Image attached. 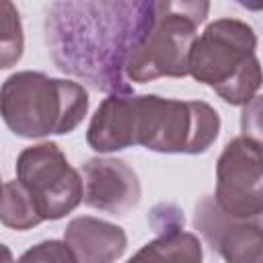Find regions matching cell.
Here are the masks:
<instances>
[{"label": "cell", "instance_id": "5", "mask_svg": "<svg viewBox=\"0 0 263 263\" xmlns=\"http://www.w3.org/2000/svg\"><path fill=\"white\" fill-rule=\"evenodd\" d=\"M136 146L162 154H201L220 134L218 111L203 101L136 95Z\"/></svg>", "mask_w": 263, "mask_h": 263}, {"label": "cell", "instance_id": "16", "mask_svg": "<svg viewBox=\"0 0 263 263\" xmlns=\"http://www.w3.org/2000/svg\"><path fill=\"white\" fill-rule=\"evenodd\" d=\"M150 222L158 234L183 230V212H179L175 205H156L152 210Z\"/></svg>", "mask_w": 263, "mask_h": 263}, {"label": "cell", "instance_id": "8", "mask_svg": "<svg viewBox=\"0 0 263 263\" xmlns=\"http://www.w3.org/2000/svg\"><path fill=\"white\" fill-rule=\"evenodd\" d=\"M195 228L224 263H261V220L232 218L216 205L214 197H203L195 205Z\"/></svg>", "mask_w": 263, "mask_h": 263}, {"label": "cell", "instance_id": "14", "mask_svg": "<svg viewBox=\"0 0 263 263\" xmlns=\"http://www.w3.org/2000/svg\"><path fill=\"white\" fill-rule=\"evenodd\" d=\"M25 49L21 14L8 0H0V70L12 68Z\"/></svg>", "mask_w": 263, "mask_h": 263}, {"label": "cell", "instance_id": "12", "mask_svg": "<svg viewBox=\"0 0 263 263\" xmlns=\"http://www.w3.org/2000/svg\"><path fill=\"white\" fill-rule=\"evenodd\" d=\"M201 242L195 234L173 230L144 245L127 263H201Z\"/></svg>", "mask_w": 263, "mask_h": 263}, {"label": "cell", "instance_id": "4", "mask_svg": "<svg viewBox=\"0 0 263 263\" xmlns=\"http://www.w3.org/2000/svg\"><path fill=\"white\" fill-rule=\"evenodd\" d=\"M208 12L205 0H154L152 21L125 62V78L144 84L187 76L189 53Z\"/></svg>", "mask_w": 263, "mask_h": 263}, {"label": "cell", "instance_id": "2", "mask_svg": "<svg viewBox=\"0 0 263 263\" xmlns=\"http://www.w3.org/2000/svg\"><path fill=\"white\" fill-rule=\"evenodd\" d=\"M86 111L88 92L72 80L25 70L10 74L0 86V117L21 138L70 134Z\"/></svg>", "mask_w": 263, "mask_h": 263}, {"label": "cell", "instance_id": "11", "mask_svg": "<svg viewBox=\"0 0 263 263\" xmlns=\"http://www.w3.org/2000/svg\"><path fill=\"white\" fill-rule=\"evenodd\" d=\"M64 242L78 263H115L127 247L125 230L107 220L78 216L68 222Z\"/></svg>", "mask_w": 263, "mask_h": 263}, {"label": "cell", "instance_id": "10", "mask_svg": "<svg viewBox=\"0 0 263 263\" xmlns=\"http://www.w3.org/2000/svg\"><path fill=\"white\" fill-rule=\"evenodd\" d=\"M136 95H109L90 119L86 142L95 152H117L136 146Z\"/></svg>", "mask_w": 263, "mask_h": 263}, {"label": "cell", "instance_id": "3", "mask_svg": "<svg viewBox=\"0 0 263 263\" xmlns=\"http://www.w3.org/2000/svg\"><path fill=\"white\" fill-rule=\"evenodd\" d=\"M257 35L238 18L210 23L193 41L189 74L212 86L230 105H249L261 88V64L255 55Z\"/></svg>", "mask_w": 263, "mask_h": 263}, {"label": "cell", "instance_id": "9", "mask_svg": "<svg viewBox=\"0 0 263 263\" xmlns=\"http://www.w3.org/2000/svg\"><path fill=\"white\" fill-rule=\"evenodd\" d=\"M82 201L88 208L123 216L142 199L136 171L121 158H90L82 164Z\"/></svg>", "mask_w": 263, "mask_h": 263}, {"label": "cell", "instance_id": "1", "mask_svg": "<svg viewBox=\"0 0 263 263\" xmlns=\"http://www.w3.org/2000/svg\"><path fill=\"white\" fill-rule=\"evenodd\" d=\"M154 0H60L45 10L53 64L107 95H132L125 62L146 33Z\"/></svg>", "mask_w": 263, "mask_h": 263}, {"label": "cell", "instance_id": "18", "mask_svg": "<svg viewBox=\"0 0 263 263\" xmlns=\"http://www.w3.org/2000/svg\"><path fill=\"white\" fill-rule=\"evenodd\" d=\"M0 181H2V179H0ZM0 191H2V183H0Z\"/></svg>", "mask_w": 263, "mask_h": 263}, {"label": "cell", "instance_id": "15", "mask_svg": "<svg viewBox=\"0 0 263 263\" xmlns=\"http://www.w3.org/2000/svg\"><path fill=\"white\" fill-rule=\"evenodd\" d=\"M16 263H78L62 240H43L25 251Z\"/></svg>", "mask_w": 263, "mask_h": 263}, {"label": "cell", "instance_id": "17", "mask_svg": "<svg viewBox=\"0 0 263 263\" xmlns=\"http://www.w3.org/2000/svg\"><path fill=\"white\" fill-rule=\"evenodd\" d=\"M0 263H14L10 249L6 245H2V242H0Z\"/></svg>", "mask_w": 263, "mask_h": 263}, {"label": "cell", "instance_id": "13", "mask_svg": "<svg viewBox=\"0 0 263 263\" xmlns=\"http://www.w3.org/2000/svg\"><path fill=\"white\" fill-rule=\"evenodd\" d=\"M0 222L12 230H29L43 222L33 195L18 181H8L6 185H2Z\"/></svg>", "mask_w": 263, "mask_h": 263}, {"label": "cell", "instance_id": "6", "mask_svg": "<svg viewBox=\"0 0 263 263\" xmlns=\"http://www.w3.org/2000/svg\"><path fill=\"white\" fill-rule=\"evenodd\" d=\"M16 181L33 195L41 220H60L82 201V179L53 142L25 148L16 158Z\"/></svg>", "mask_w": 263, "mask_h": 263}, {"label": "cell", "instance_id": "7", "mask_svg": "<svg viewBox=\"0 0 263 263\" xmlns=\"http://www.w3.org/2000/svg\"><path fill=\"white\" fill-rule=\"evenodd\" d=\"M261 140L251 136L232 138L216 162V205L238 220H261Z\"/></svg>", "mask_w": 263, "mask_h": 263}]
</instances>
